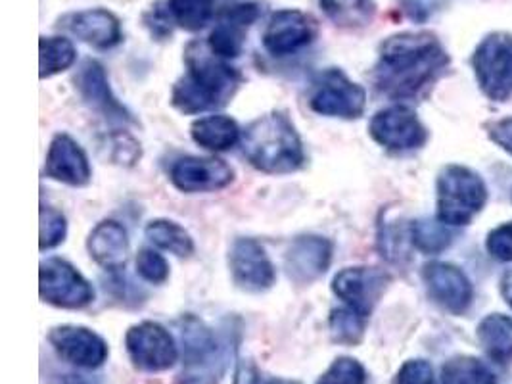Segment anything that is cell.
Wrapping results in <instances>:
<instances>
[{
  "label": "cell",
  "instance_id": "6da1fadb",
  "mask_svg": "<svg viewBox=\"0 0 512 384\" xmlns=\"http://www.w3.org/2000/svg\"><path fill=\"white\" fill-rule=\"evenodd\" d=\"M451 58L430 31H405L388 37L378 50L373 81L382 95L407 100L422 95L447 70Z\"/></svg>",
  "mask_w": 512,
  "mask_h": 384
},
{
  "label": "cell",
  "instance_id": "7a4b0ae2",
  "mask_svg": "<svg viewBox=\"0 0 512 384\" xmlns=\"http://www.w3.org/2000/svg\"><path fill=\"white\" fill-rule=\"evenodd\" d=\"M187 73L175 83L171 104L183 114H202L227 106L238 93L244 77L223 58L208 54L200 43L185 50Z\"/></svg>",
  "mask_w": 512,
  "mask_h": 384
},
{
  "label": "cell",
  "instance_id": "3957f363",
  "mask_svg": "<svg viewBox=\"0 0 512 384\" xmlns=\"http://www.w3.org/2000/svg\"><path fill=\"white\" fill-rule=\"evenodd\" d=\"M242 150L254 168L271 175L294 173L305 162L302 139L282 112L252 121L242 135Z\"/></svg>",
  "mask_w": 512,
  "mask_h": 384
},
{
  "label": "cell",
  "instance_id": "277c9868",
  "mask_svg": "<svg viewBox=\"0 0 512 384\" xmlns=\"http://www.w3.org/2000/svg\"><path fill=\"white\" fill-rule=\"evenodd\" d=\"M185 367L175 384H219L231 363V342L221 340L204 321L185 315L179 321Z\"/></svg>",
  "mask_w": 512,
  "mask_h": 384
},
{
  "label": "cell",
  "instance_id": "5b68a950",
  "mask_svg": "<svg viewBox=\"0 0 512 384\" xmlns=\"http://www.w3.org/2000/svg\"><path fill=\"white\" fill-rule=\"evenodd\" d=\"M438 219L447 227L468 225L488 200L486 183L478 173L465 166H445L438 175Z\"/></svg>",
  "mask_w": 512,
  "mask_h": 384
},
{
  "label": "cell",
  "instance_id": "8992f818",
  "mask_svg": "<svg viewBox=\"0 0 512 384\" xmlns=\"http://www.w3.org/2000/svg\"><path fill=\"white\" fill-rule=\"evenodd\" d=\"M309 106L321 116L357 120L365 112L367 93L342 70L328 68L315 77Z\"/></svg>",
  "mask_w": 512,
  "mask_h": 384
},
{
  "label": "cell",
  "instance_id": "52a82bcc",
  "mask_svg": "<svg viewBox=\"0 0 512 384\" xmlns=\"http://www.w3.org/2000/svg\"><path fill=\"white\" fill-rule=\"evenodd\" d=\"M472 66L482 91L495 102L512 95V35L505 31L489 33L478 45Z\"/></svg>",
  "mask_w": 512,
  "mask_h": 384
},
{
  "label": "cell",
  "instance_id": "ba28073f",
  "mask_svg": "<svg viewBox=\"0 0 512 384\" xmlns=\"http://www.w3.org/2000/svg\"><path fill=\"white\" fill-rule=\"evenodd\" d=\"M41 300L62 310H81L94 300V288L73 265L62 258H48L41 264Z\"/></svg>",
  "mask_w": 512,
  "mask_h": 384
},
{
  "label": "cell",
  "instance_id": "9c48e42d",
  "mask_svg": "<svg viewBox=\"0 0 512 384\" xmlns=\"http://www.w3.org/2000/svg\"><path fill=\"white\" fill-rule=\"evenodd\" d=\"M125 348L133 365L146 373L167 371L179 358V350L171 333L154 321L133 325L125 335Z\"/></svg>",
  "mask_w": 512,
  "mask_h": 384
},
{
  "label": "cell",
  "instance_id": "30bf717a",
  "mask_svg": "<svg viewBox=\"0 0 512 384\" xmlns=\"http://www.w3.org/2000/svg\"><path fill=\"white\" fill-rule=\"evenodd\" d=\"M319 33L317 20L296 8L273 12L263 31V47L273 56H290L309 47Z\"/></svg>",
  "mask_w": 512,
  "mask_h": 384
},
{
  "label": "cell",
  "instance_id": "8fae6325",
  "mask_svg": "<svg viewBox=\"0 0 512 384\" xmlns=\"http://www.w3.org/2000/svg\"><path fill=\"white\" fill-rule=\"evenodd\" d=\"M369 131L376 143L396 152L420 148L428 139V131L419 116L409 106L401 104L374 114Z\"/></svg>",
  "mask_w": 512,
  "mask_h": 384
},
{
  "label": "cell",
  "instance_id": "7c38bea8",
  "mask_svg": "<svg viewBox=\"0 0 512 384\" xmlns=\"http://www.w3.org/2000/svg\"><path fill=\"white\" fill-rule=\"evenodd\" d=\"M390 285V275L376 267H346L334 281V294L353 312L369 317Z\"/></svg>",
  "mask_w": 512,
  "mask_h": 384
},
{
  "label": "cell",
  "instance_id": "4fadbf2b",
  "mask_svg": "<svg viewBox=\"0 0 512 384\" xmlns=\"http://www.w3.org/2000/svg\"><path fill=\"white\" fill-rule=\"evenodd\" d=\"M259 16H261L259 2H236L233 6H225V10L219 14V22L208 39L211 54L223 60L238 58L246 43L248 29L256 24Z\"/></svg>",
  "mask_w": 512,
  "mask_h": 384
},
{
  "label": "cell",
  "instance_id": "5bb4252c",
  "mask_svg": "<svg viewBox=\"0 0 512 384\" xmlns=\"http://www.w3.org/2000/svg\"><path fill=\"white\" fill-rule=\"evenodd\" d=\"M234 285L246 292H265L275 285L277 273L265 248L254 239H238L229 254Z\"/></svg>",
  "mask_w": 512,
  "mask_h": 384
},
{
  "label": "cell",
  "instance_id": "9a60e30c",
  "mask_svg": "<svg viewBox=\"0 0 512 384\" xmlns=\"http://www.w3.org/2000/svg\"><path fill=\"white\" fill-rule=\"evenodd\" d=\"M48 342L64 361L83 369H96L108 360V344L87 327L62 325L48 333Z\"/></svg>",
  "mask_w": 512,
  "mask_h": 384
},
{
  "label": "cell",
  "instance_id": "2e32d148",
  "mask_svg": "<svg viewBox=\"0 0 512 384\" xmlns=\"http://www.w3.org/2000/svg\"><path fill=\"white\" fill-rule=\"evenodd\" d=\"M171 183L183 192H213L229 187L234 181V171L219 158L187 156L173 164Z\"/></svg>",
  "mask_w": 512,
  "mask_h": 384
},
{
  "label": "cell",
  "instance_id": "e0dca14e",
  "mask_svg": "<svg viewBox=\"0 0 512 384\" xmlns=\"http://www.w3.org/2000/svg\"><path fill=\"white\" fill-rule=\"evenodd\" d=\"M422 279L430 296L442 306L443 310L461 315L472 304V285L465 273L457 265L432 262L424 265Z\"/></svg>",
  "mask_w": 512,
  "mask_h": 384
},
{
  "label": "cell",
  "instance_id": "ac0fdd59",
  "mask_svg": "<svg viewBox=\"0 0 512 384\" xmlns=\"http://www.w3.org/2000/svg\"><path fill=\"white\" fill-rule=\"evenodd\" d=\"M60 27L70 31L73 37L89 47L98 50L114 48L123 41L121 22L114 12L106 8H89L81 12H71L60 18Z\"/></svg>",
  "mask_w": 512,
  "mask_h": 384
},
{
  "label": "cell",
  "instance_id": "d6986e66",
  "mask_svg": "<svg viewBox=\"0 0 512 384\" xmlns=\"http://www.w3.org/2000/svg\"><path fill=\"white\" fill-rule=\"evenodd\" d=\"M77 83V91L81 98L85 100V104L89 108H93L94 112L102 114L104 118L112 123H135L133 116L125 110V106L121 102H117L116 96L110 89L108 77L104 68L96 62V60H87L81 70L75 77Z\"/></svg>",
  "mask_w": 512,
  "mask_h": 384
},
{
  "label": "cell",
  "instance_id": "ffe728a7",
  "mask_svg": "<svg viewBox=\"0 0 512 384\" xmlns=\"http://www.w3.org/2000/svg\"><path fill=\"white\" fill-rule=\"evenodd\" d=\"M332 260V242L317 235L298 237L286 252V273L298 285H311L323 277Z\"/></svg>",
  "mask_w": 512,
  "mask_h": 384
},
{
  "label": "cell",
  "instance_id": "44dd1931",
  "mask_svg": "<svg viewBox=\"0 0 512 384\" xmlns=\"http://www.w3.org/2000/svg\"><path fill=\"white\" fill-rule=\"evenodd\" d=\"M45 173L50 179L71 187H85L91 181V164L85 150L66 133H58L48 148Z\"/></svg>",
  "mask_w": 512,
  "mask_h": 384
},
{
  "label": "cell",
  "instance_id": "7402d4cb",
  "mask_svg": "<svg viewBox=\"0 0 512 384\" xmlns=\"http://www.w3.org/2000/svg\"><path fill=\"white\" fill-rule=\"evenodd\" d=\"M87 246H89L91 258L96 264L102 265L104 269L116 271L127 262L129 237H127L125 227L117 221H112V219L100 221L94 227Z\"/></svg>",
  "mask_w": 512,
  "mask_h": 384
},
{
  "label": "cell",
  "instance_id": "603a6c76",
  "mask_svg": "<svg viewBox=\"0 0 512 384\" xmlns=\"http://www.w3.org/2000/svg\"><path fill=\"white\" fill-rule=\"evenodd\" d=\"M478 340L491 360L499 365L512 361V319L503 313L488 315L478 325Z\"/></svg>",
  "mask_w": 512,
  "mask_h": 384
},
{
  "label": "cell",
  "instance_id": "cb8c5ba5",
  "mask_svg": "<svg viewBox=\"0 0 512 384\" xmlns=\"http://www.w3.org/2000/svg\"><path fill=\"white\" fill-rule=\"evenodd\" d=\"M194 143L206 150L223 152L240 141V129L229 116H208L194 121L190 127Z\"/></svg>",
  "mask_w": 512,
  "mask_h": 384
},
{
  "label": "cell",
  "instance_id": "d4e9b609",
  "mask_svg": "<svg viewBox=\"0 0 512 384\" xmlns=\"http://www.w3.org/2000/svg\"><path fill=\"white\" fill-rule=\"evenodd\" d=\"M146 239L154 246L167 250L179 258H188L194 252V240L187 229L169 219H154L144 229Z\"/></svg>",
  "mask_w": 512,
  "mask_h": 384
},
{
  "label": "cell",
  "instance_id": "484cf974",
  "mask_svg": "<svg viewBox=\"0 0 512 384\" xmlns=\"http://www.w3.org/2000/svg\"><path fill=\"white\" fill-rule=\"evenodd\" d=\"M77 50L66 37H41L39 41V75L41 79L66 72L75 64Z\"/></svg>",
  "mask_w": 512,
  "mask_h": 384
},
{
  "label": "cell",
  "instance_id": "4316f807",
  "mask_svg": "<svg viewBox=\"0 0 512 384\" xmlns=\"http://www.w3.org/2000/svg\"><path fill=\"white\" fill-rule=\"evenodd\" d=\"M165 6L171 22L190 33L202 31L215 16V0H167Z\"/></svg>",
  "mask_w": 512,
  "mask_h": 384
},
{
  "label": "cell",
  "instance_id": "83f0119b",
  "mask_svg": "<svg viewBox=\"0 0 512 384\" xmlns=\"http://www.w3.org/2000/svg\"><path fill=\"white\" fill-rule=\"evenodd\" d=\"M443 384H497L488 365L472 356H457L443 365Z\"/></svg>",
  "mask_w": 512,
  "mask_h": 384
},
{
  "label": "cell",
  "instance_id": "f1b7e54d",
  "mask_svg": "<svg viewBox=\"0 0 512 384\" xmlns=\"http://www.w3.org/2000/svg\"><path fill=\"white\" fill-rule=\"evenodd\" d=\"M323 12L340 27H361L374 16V0H319Z\"/></svg>",
  "mask_w": 512,
  "mask_h": 384
},
{
  "label": "cell",
  "instance_id": "f546056e",
  "mask_svg": "<svg viewBox=\"0 0 512 384\" xmlns=\"http://www.w3.org/2000/svg\"><path fill=\"white\" fill-rule=\"evenodd\" d=\"M413 246L424 254H440L451 244V233L440 219H419L409 227Z\"/></svg>",
  "mask_w": 512,
  "mask_h": 384
},
{
  "label": "cell",
  "instance_id": "4dcf8cb0",
  "mask_svg": "<svg viewBox=\"0 0 512 384\" xmlns=\"http://www.w3.org/2000/svg\"><path fill=\"white\" fill-rule=\"evenodd\" d=\"M365 321L367 317L353 312L351 308H340V310H332L330 313V335L334 338V342L338 344H346V346H355L363 340L365 335Z\"/></svg>",
  "mask_w": 512,
  "mask_h": 384
},
{
  "label": "cell",
  "instance_id": "1f68e13d",
  "mask_svg": "<svg viewBox=\"0 0 512 384\" xmlns=\"http://www.w3.org/2000/svg\"><path fill=\"white\" fill-rule=\"evenodd\" d=\"M367 383V371L365 367L353 358H338L332 361V365L321 375L317 384H365Z\"/></svg>",
  "mask_w": 512,
  "mask_h": 384
},
{
  "label": "cell",
  "instance_id": "d6a6232c",
  "mask_svg": "<svg viewBox=\"0 0 512 384\" xmlns=\"http://www.w3.org/2000/svg\"><path fill=\"white\" fill-rule=\"evenodd\" d=\"M68 233V223L62 212L41 206V250H50L62 244Z\"/></svg>",
  "mask_w": 512,
  "mask_h": 384
},
{
  "label": "cell",
  "instance_id": "836d02e7",
  "mask_svg": "<svg viewBox=\"0 0 512 384\" xmlns=\"http://www.w3.org/2000/svg\"><path fill=\"white\" fill-rule=\"evenodd\" d=\"M137 271L144 281L152 285H162L169 277V264L156 250L142 248L137 256Z\"/></svg>",
  "mask_w": 512,
  "mask_h": 384
},
{
  "label": "cell",
  "instance_id": "e575fe53",
  "mask_svg": "<svg viewBox=\"0 0 512 384\" xmlns=\"http://www.w3.org/2000/svg\"><path fill=\"white\" fill-rule=\"evenodd\" d=\"M396 384H438L434 369L428 361L411 360L403 363L397 373Z\"/></svg>",
  "mask_w": 512,
  "mask_h": 384
},
{
  "label": "cell",
  "instance_id": "d590c367",
  "mask_svg": "<svg viewBox=\"0 0 512 384\" xmlns=\"http://www.w3.org/2000/svg\"><path fill=\"white\" fill-rule=\"evenodd\" d=\"M489 254L501 262H512V223H503L488 237Z\"/></svg>",
  "mask_w": 512,
  "mask_h": 384
},
{
  "label": "cell",
  "instance_id": "8d00e7d4",
  "mask_svg": "<svg viewBox=\"0 0 512 384\" xmlns=\"http://www.w3.org/2000/svg\"><path fill=\"white\" fill-rule=\"evenodd\" d=\"M447 0H399L403 14L413 22H426L438 14Z\"/></svg>",
  "mask_w": 512,
  "mask_h": 384
},
{
  "label": "cell",
  "instance_id": "74e56055",
  "mask_svg": "<svg viewBox=\"0 0 512 384\" xmlns=\"http://www.w3.org/2000/svg\"><path fill=\"white\" fill-rule=\"evenodd\" d=\"M234 384H302L298 381L288 379H265L256 365L250 360L238 361L236 373H234Z\"/></svg>",
  "mask_w": 512,
  "mask_h": 384
},
{
  "label": "cell",
  "instance_id": "f35d334b",
  "mask_svg": "<svg viewBox=\"0 0 512 384\" xmlns=\"http://www.w3.org/2000/svg\"><path fill=\"white\" fill-rule=\"evenodd\" d=\"M489 137L512 156V118L495 121L488 127Z\"/></svg>",
  "mask_w": 512,
  "mask_h": 384
},
{
  "label": "cell",
  "instance_id": "ab89813d",
  "mask_svg": "<svg viewBox=\"0 0 512 384\" xmlns=\"http://www.w3.org/2000/svg\"><path fill=\"white\" fill-rule=\"evenodd\" d=\"M501 294H503L505 302H507V304L512 308V269L503 275V281H501Z\"/></svg>",
  "mask_w": 512,
  "mask_h": 384
},
{
  "label": "cell",
  "instance_id": "60d3db41",
  "mask_svg": "<svg viewBox=\"0 0 512 384\" xmlns=\"http://www.w3.org/2000/svg\"><path fill=\"white\" fill-rule=\"evenodd\" d=\"M70 384H87L85 381H81V379H77V377H70Z\"/></svg>",
  "mask_w": 512,
  "mask_h": 384
}]
</instances>
